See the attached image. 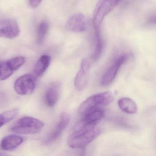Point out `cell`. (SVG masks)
<instances>
[{
  "label": "cell",
  "instance_id": "7a4b0ae2",
  "mask_svg": "<svg viewBox=\"0 0 156 156\" xmlns=\"http://www.w3.org/2000/svg\"><path fill=\"white\" fill-rule=\"evenodd\" d=\"M113 100L112 94L109 92L94 94L89 97L80 104L78 108V114L84 116L101 106L109 105Z\"/></svg>",
  "mask_w": 156,
  "mask_h": 156
},
{
  "label": "cell",
  "instance_id": "9a60e30c",
  "mask_svg": "<svg viewBox=\"0 0 156 156\" xmlns=\"http://www.w3.org/2000/svg\"><path fill=\"white\" fill-rule=\"evenodd\" d=\"M118 106L121 110L129 114H134L137 112V107L134 101L129 98H123L118 102Z\"/></svg>",
  "mask_w": 156,
  "mask_h": 156
},
{
  "label": "cell",
  "instance_id": "7c38bea8",
  "mask_svg": "<svg viewBox=\"0 0 156 156\" xmlns=\"http://www.w3.org/2000/svg\"><path fill=\"white\" fill-rule=\"evenodd\" d=\"M23 142V139L22 136L17 135H10L2 140L0 148L4 151H11L17 148Z\"/></svg>",
  "mask_w": 156,
  "mask_h": 156
},
{
  "label": "cell",
  "instance_id": "277c9868",
  "mask_svg": "<svg viewBox=\"0 0 156 156\" xmlns=\"http://www.w3.org/2000/svg\"><path fill=\"white\" fill-rule=\"evenodd\" d=\"M120 0H99L93 13V22L95 32H101V27L104 18L115 8Z\"/></svg>",
  "mask_w": 156,
  "mask_h": 156
},
{
  "label": "cell",
  "instance_id": "52a82bcc",
  "mask_svg": "<svg viewBox=\"0 0 156 156\" xmlns=\"http://www.w3.org/2000/svg\"><path fill=\"white\" fill-rule=\"evenodd\" d=\"M20 33L19 26L14 19L7 18L0 20V37L15 38Z\"/></svg>",
  "mask_w": 156,
  "mask_h": 156
},
{
  "label": "cell",
  "instance_id": "4fadbf2b",
  "mask_svg": "<svg viewBox=\"0 0 156 156\" xmlns=\"http://www.w3.org/2000/svg\"><path fill=\"white\" fill-rule=\"evenodd\" d=\"M59 95V86L58 83L51 84L46 92L45 102L48 107H53L57 102Z\"/></svg>",
  "mask_w": 156,
  "mask_h": 156
},
{
  "label": "cell",
  "instance_id": "2e32d148",
  "mask_svg": "<svg viewBox=\"0 0 156 156\" xmlns=\"http://www.w3.org/2000/svg\"><path fill=\"white\" fill-rule=\"evenodd\" d=\"M96 38V43L94 51L92 56L93 60H97L100 58L103 53L104 49V43L101 37V32L95 33Z\"/></svg>",
  "mask_w": 156,
  "mask_h": 156
},
{
  "label": "cell",
  "instance_id": "ba28073f",
  "mask_svg": "<svg viewBox=\"0 0 156 156\" xmlns=\"http://www.w3.org/2000/svg\"><path fill=\"white\" fill-rule=\"evenodd\" d=\"M90 63L87 59L83 60L80 68L75 80V87L78 91L83 90L86 87L89 80Z\"/></svg>",
  "mask_w": 156,
  "mask_h": 156
},
{
  "label": "cell",
  "instance_id": "7402d4cb",
  "mask_svg": "<svg viewBox=\"0 0 156 156\" xmlns=\"http://www.w3.org/2000/svg\"><path fill=\"white\" fill-rule=\"evenodd\" d=\"M149 23L153 24L156 25V15L150 17L149 19Z\"/></svg>",
  "mask_w": 156,
  "mask_h": 156
},
{
  "label": "cell",
  "instance_id": "3957f363",
  "mask_svg": "<svg viewBox=\"0 0 156 156\" xmlns=\"http://www.w3.org/2000/svg\"><path fill=\"white\" fill-rule=\"evenodd\" d=\"M44 125V123L42 121L34 117L26 116L17 121L11 130L18 134H34L40 132Z\"/></svg>",
  "mask_w": 156,
  "mask_h": 156
},
{
  "label": "cell",
  "instance_id": "603a6c76",
  "mask_svg": "<svg viewBox=\"0 0 156 156\" xmlns=\"http://www.w3.org/2000/svg\"><path fill=\"white\" fill-rule=\"evenodd\" d=\"M5 97L2 93H0V102H2L3 100H4Z\"/></svg>",
  "mask_w": 156,
  "mask_h": 156
},
{
  "label": "cell",
  "instance_id": "9c48e42d",
  "mask_svg": "<svg viewBox=\"0 0 156 156\" xmlns=\"http://www.w3.org/2000/svg\"><path fill=\"white\" fill-rule=\"evenodd\" d=\"M69 121L70 116L69 114L66 113H63L60 115V120L58 123L45 140V144H50L55 142L68 125Z\"/></svg>",
  "mask_w": 156,
  "mask_h": 156
},
{
  "label": "cell",
  "instance_id": "44dd1931",
  "mask_svg": "<svg viewBox=\"0 0 156 156\" xmlns=\"http://www.w3.org/2000/svg\"><path fill=\"white\" fill-rule=\"evenodd\" d=\"M42 0H30V5L33 8H36L40 5Z\"/></svg>",
  "mask_w": 156,
  "mask_h": 156
},
{
  "label": "cell",
  "instance_id": "5bb4252c",
  "mask_svg": "<svg viewBox=\"0 0 156 156\" xmlns=\"http://www.w3.org/2000/svg\"><path fill=\"white\" fill-rule=\"evenodd\" d=\"M51 61V58L48 55H43L40 57L34 67V72L35 77H41L49 67Z\"/></svg>",
  "mask_w": 156,
  "mask_h": 156
},
{
  "label": "cell",
  "instance_id": "8fae6325",
  "mask_svg": "<svg viewBox=\"0 0 156 156\" xmlns=\"http://www.w3.org/2000/svg\"><path fill=\"white\" fill-rule=\"evenodd\" d=\"M67 27L70 31L77 33L85 31L86 23L84 16L79 13L71 16L67 23Z\"/></svg>",
  "mask_w": 156,
  "mask_h": 156
},
{
  "label": "cell",
  "instance_id": "8992f818",
  "mask_svg": "<svg viewBox=\"0 0 156 156\" xmlns=\"http://www.w3.org/2000/svg\"><path fill=\"white\" fill-rule=\"evenodd\" d=\"M35 86L34 77L31 74H27L16 79L14 88L17 94L26 95L31 94L34 90Z\"/></svg>",
  "mask_w": 156,
  "mask_h": 156
},
{
  "label": "cell",
  "instance_id": "30bf717a",
  "mask_svg": "<svg viewBox=\"0 0 156 156\" xmlns=\"http://www.w3.org/2000/svg\"><path fill=\"white\" fill-rule=\"evenodd\" d=\"M104 116L105 112L102 110L99 109L93 111L83 116V118L75 125L74 130L96 125V124L102 119Z\"/></svg>",
  "mask_w": 156,
  "mask_h": 156
},
{
  "label": "cell",
  "instance_id": "5b68a950",
  "mask_svg": "<svg viewBox=\"0 0 156 156\" xmlns=\"http://www.w3.org/2000/svg\"><path fill=\"white\" fill-rule=\"evenodd\" d=\"M128 58L129 55L127 54L121 55L117 58L103 75L101 79V85L103 86H107L111 84L115 79L121 66Z\"/></svg>",
  "mask_w": 156,
  "mask_h": 156
},
{
  "label": "cell",
  "instance_id": "e0dca14e",
  "mask_svg": "<svg viewBox=\"0 0 156 156\" xmlns=\"http://www.w3.org/2000/svg\"><path fill=\"white\" fill-rule=\"evenodd\" d=\"M18 109H12L0 114V128L12 120L18 114Z\"/></svg>",
  "mask_w": 156,
  "mask_h": 156
},
{
  "label": "cell",
  "instance_id": "ac0fdd59",
  "mask_svg": "<svg viewBox=\"0 0 156 156\" xmlns=\"http://www.w3.org/2000/svg\"><path fill=\"white\" fill-rule=\"evenodd\" d=\"M14 71L10 67L7 61L0 62V80H5L11 77Z\"/></svg>",
  "mask_w": 156,
  "mask_h": 156
},
{
  "label": "cell",
  "instance_id": "d6986e66",
  "mask_svg": "<svg viewBox=\"0 0 156 156\" xmlns=\"http://www.w3.org/2000/svg\"><path fill=\"white\" fill-rule=\"evenodd\" d=\"M48 29V24L45 21L41 22L38 27L37 31V42L40 44L44 40Z\"/></svg>",
  "mask_w": 156,
  "mask_h": 156
},
{
  "label": "cell",
  "instance_id": "cb8c5ba5",
  "mask_svg": "<svg viewBox=\"0 0 156 156\" xmlns=\"http://www.w3.org/2000/svg\"><path fill=\"white\" fill-rule=\"evenodd\" d=\"M3 155H5V154H2V153H0V156H3Z\"/></svg>",
  "mask_w": 156,
  "mask_h": 156
},
{
  "label": "cell",
  "instance_id": "6da1fadb",
  "mask_svg": "<svg viewBox=\"0 0 156 156\" xmlns=\"http://www.w3.org/2000/svg\"><path fill=\"white\" fill-rule=\"evenodd\" d=\"M101 133L100 128L96 125L87 126L74 130L69 137L68 145L75 149L83 148L96 139Z\"/></svg>",
  "mask_w": 156,
  "mask_h": 156
},
{
  "label": "cell",
  "instance_id": "ffe728a7",
  "mask_svg": "<svg viewBox=\"0 0 156 156\" xmlns=\"http://www.w3.org/2000/svg\"><path fill=\"white\" fill-rule=\"evenodd\" d=\"M7 62L13 70H17L24 64L25 59L23 56L16 57L9 60Z\"/></svg>",
  "mask_w": 156,
  "mask_h": 156
}]
</instances>
